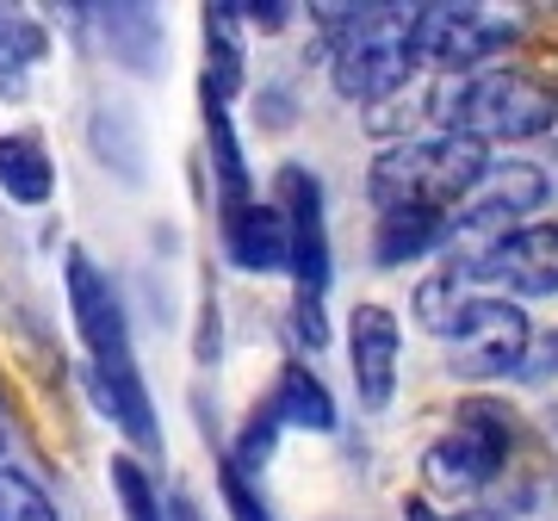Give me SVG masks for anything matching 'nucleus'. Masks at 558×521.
<instances>
[{"label":"nucleus","instance_id":"10","mask_svg":"<svg viewBox=\"0 0 558 521\" xmlns=\"http://www.w3.org/2000/svg\"><path fill=\"white\" fill-rule=\"evenodd\" d=\"M546 193H553V181L539 174L534 161H490V174L447 211V249H459V242L478 249V242L527 223V211H539Z\"/></svg>","mask_w":558,"mask_h":521},{"label":"nucleus","instance_id":"13","mask_svg":"<svg viewBox=\"0 0 558 521\" xmlns=\"http://www.w3.org/2000/svg\"><path fill=\"white\" fill-rule=\"evenodd\" d=\"M199 124H205V156H211V186H218V218H230V211L255 199V174H248V156H242L236 112H230V100L199 87Z\"/></svg>","mask_w":558,"mask_h":521},{"label":"nucleus","instance_id":"24","mask_svg":"<svg viewBox=\"0 0 558 521\" xmlns=\"http://www.w3.org/2000/svg\"><path fill=\"white\" fill-rule=\"evenodd\" d=\"M236 20H242V32H260V38H279L286 25L299 20V7H292V0H242V7H236Z\"/></svg>","mask_w":558,"mask_h":521},{"label":"nucleus","instance_id":"3","mask_svg":"<svg viewBox=\"0 0 558 521\" xmlns=\"http://www.w3.org/2000/svg\"><path fill=\"white\" fill-rule=\"evenodd\" d=\"M428 119L447 137L490 143H534L558 124V94L521 69H478V75H440L428 94Z\"/></svg>","mask_w":558,"mask_h":521},{"label":"nucleus","instance_id":"17","mask_svg":"<svg viewBox=\"0 0 558 521\" xmlns=\"http://www.w3.org/2000/svg\"><path fill=\"white\" fill-rule=\"evenodd\" d=\"M0 193L13 205H25V211L57 199V161H50V149L38 137H25V131L0 137Z\"/></svg>","mask_w":558,"mask_h":521},{"label":"nucleus","instance_id":"12","mask_svg":"<svg viewBox=\"0 0 558 521\" xmlns=\"http://www.w3.org/2000/svg\"><path fill=\"white\" fill-rule=\"evenodd\" d=\"M218 242H223V260L236 274H286V218L274 211V199H248L242 211L218 218Z\"/></svg>","mask_w":558,"mask_h":521},{"label":"nucleus","instance_id":"19","mask_svg":"<svg viewBox=\"0 0 558 521\" xmlns=\"http://www.w3.org/2000/svg\"><path fill=\"white\" fill-rule=\"evenodd\" d=\"M447 249V218L440 211H379L373 230V267H403V260H428Z\"/></svg>","mask_w":558,"mask_h":521},{"label":"nucleus","instance_id":"5","mask_svg":"<svg viewBox=\"0 0 558 521\" xmlns=\"http://www.w3.org/2000/svg\"><path fill=\"white\" fill-rule=\"evenodd\" d=\"M490 174V149L465 137H447V131H428V137H398L385 143L373 168H366V199L379 211H453L472 186Z\"/></svg>","mask_w":558,"mask_h":521},{"label":"nucleus","instance_id":"26","mask_svg":"<svg viewBox=\"0 0 558 521\" xmlns=\"http://www.w3.org/2000/svg\"><path fill=\"white\" fill-rule=\"evenodd\" d=\"M553 373H558V336H546V341H527V354H521L515 379H553Z\"/></svg>","mask_w":558,"mask_h":521},{"label":"nucleus","instance_id":"20","mask_svg":"<svg viewBox=\"0 0 558 521\" xmlns=\"http://www.w3.org/2000/svg\"><path fill=\"white\" fill-rule=\"evenodd\" d=\"M106 484H112V502H119L124 521H168V497H161V484L149 478V465L137 453H112Z\"/></svg>","mask_w":558,"mask_h":521},{"label":"nucleus","instance_id":"14","mask_svg":"<svg viewBox=\"0 0 558 521\" xmlns=\"http://www.w3.org/2000/svg\"><path fill=\"white\" fill-rule=\"evenodd\" d=\"M267 410H274L279 428H299V435H336L341 428V410H336V391L323 385L317 366L304 361H286L274 373V391H267Z\"/></svg>","mask_w":558,"mask_h":521},{"label":"nucleus","instance_id":"21","mask_svg":"<svg viewBox=\"0 0 558 521\" xmlns=\"http://www.w3.org/2000/svg\"><path fill=\"white\" fill-rule=\"evenodd\" d=\"M94 149L106 156V168L119 161L124 181H143V137H137V119H131V112L106 106L100 119H94Z\"/></svg>","mask_w":558,"mask_h":521},{"label":"nucleus","instance_id":"8","mask_svg":"<svg viewBox=\"0 0 558 521\" xmlns=\"http://www.w3.org/2000/svg\"><path fill=\"white\" fill-rule=\"evenodd\" d=\"M515 38H521V20L497 13V7H447V0L416 7V57L435 75H478Z\"/></svg>","mask_w":558,"mask_h":521},{"label":"nucleus","instance_id":"16","mask_svg":"<svg viewBox=\"0 0 558 521\" xmlns=\"http://www.w3.org/2000/svg\"><path fill=\"white\" fill-rule=\"evenodd\" d=\"M205 20V75L199 87L205 94H218V100H236L242 81H248V50H242V20H236V0H211V7H199Z\"/></svg>","mask_w":558,"mask_h":521},{"label":"nucleus","instance_id":"28","mask_svg":"<svg viewBox=\"0 0 558 521\" xmlns=\"http://www.w3.org/2000/svg\"><path fill=\"white\" fill-rule=\"evenodd\" d=\"M168 521H205V509L186 497V490H174V497H168Z\"/></svg>","mask_w":558,"mask_h":521},{"label":"nucleus","instance_id":"7","mask_svg":"<svg viewBox=\"0 0 558 521\" xmlns=\"http://www.w3.org/2000/svg\"><path fill=\"white\" fill-rule=\"evenodd\" d=\"M440 267L465 292H484V299H558V218L515 223L478 249H453V260H440Z\"/></svg>","mask_w":558,"mask_h":521},{"label":"nucleus","instance_id":"6","mask_svg":"<svg viewBox=\"0 0 558 521\" xmlns=\"http://www.w3.org/2000/svg\"><path fill=\"white\" fill-rule=\"evenodd\" d=\"M515 416L502 398H459L453 422L440 428L422 453V484L447 502H472L509 472L515 460Z\"/></svg>","mask_w":558,"mask_h":521},{"label":"nucleus","instance_id":"9","mask_svg":"<svg viewBox=\"0 0 558 521\" xmlns=\"http://www.w3.org/2000/svg\"><path fill=\"white\" fill-rule=\"evenodd\" d=\"M447 354H453L459 379H515L521 354L534 341V323H527V304L509 299H484V292H465L447 323Z\"/></svg>","mask_w":558,"mask_h":521},{"label":"nucleus","instance_id":"2","mask_svg":"<svg viewBox=\"0 0 558 521\" xmlns=\"http://www.w3.org/2000/svg\"><path fill=\"white\" fill-rule=\"evenodd\" d=\"M329 32V81L348 106H385L422 75L416 7H317Z\"/></svg>","mask_w":558,"mask_h":521},{"label":"nucleus","instance_id":"27","mask_svg":"<svg viewBox=\"0 0 558 521\" xmlns=\"http://www.w3.org/2000/svg\"><path fill=\"white\" fill-rule=\"evenodd\" d=\"M403 521H502V516H484V509H435L428 497H410L403 502Z\"/></svg>","mask_w":558,"mask_h":521},{"label":"nucleus","instance_id":"15","mask_svg":"<svg viewBox=\"0 0 558 521\" xmlns=\"http://www.w3.org/2000/svg\"><path fill=\"white\" fill-rule=\"evenodd\" d=\"M94 20H100L106 32V50L131 69V75H161L168 69V32H161V20L149 13V7H87Z\"/></svg>","mask_w":558,"mask_h":521},{"label":"nucleus","instance_id":"25","mask_svg":"<svg viewBox=\"0 0 558 521\" xmlns=\"http://www.w3.org/2000/svg\"><path fill=\"white\" fill-rule=\"evenodd\" d=\"M218 354H223V317H218V299L205 292L199 299V329H193V361L218 366Z\"/></svg>","mask_w":558,"mask_h":521},{"label":"nucleus","instance_id":"4","mask_svg":"<svg viewBox=\"0 0 558 521\" xmlns=\"http://www.w3.org/2000/svg\"><path fill=\"white\" fill-rule=\"evenodd\" d=\"M274 211L286 218V274H292V336L317 354L329 341V280H336V249H329V211L323 181L304 161H279L274 174Z\"/></svg>","mask_w":558,"mask_h":521},{"label":"nucleus","instance_id":"22","mask_svg":"<svg viewBox=\"0 0 558 521\" xmlns=\"http://www.w3.org/2000/svg\"><path fill=\"white\" fill-rule=\"evenodd\" d=\"M0 521H62L50 490H44L25 465H7L0 460Z\"/></svg>","mask_w":558,"mask_h":521},{"label":"nucleus","instance_id":"1","mask_svg":"<svg viewBox=\"0 0 558 521\" xmlns=\"http://www.w3.org/2000/svg\"><path fill=\"white\" fill-rule=\"evenodd\" d=\"M62 292H69V317H75L81 354H87V385H94L100 416L131 441L137 460L143 453H161V416H156V398H149V379H143V366H137L124 299H119V286H112V274L81 242L62 255Z\"/></svg>","mask_w":558,"mask_h":521},{"label":"nucleus","instance_id":"18","mask_svg":"<svg viewBox=\"0 0 558 521\" xmlns=\"http://www.w3.org/2000/svg\"><path fill=\"white\" fill-rule=\"evenodd\" d=\"M44 62H50V32H44V20L0 7V100L7 106L25 100L32 94V75H38Z\"/></svg>","mask_w":558,"mask_h":521},{"label":"nucleus","instance_id":"11","mask_svg":"<svg viewBox=\"0 0 558 521\" xmlns=\"http://www.w3.org/2000/svg\"><path fill=\"white\" fill-rule=\"evenodd\" d=\"M403 373V323L391 304H354L348 311V379H354L360 410H391Z\"/></svg>","mask_w":558,"mask_h":521},{"label":"nucleus","instance_id":"23","mask_svg":"<svg viewBox=\"0 0 558 521\" xmlns=\"http://www.w3.org/2000/svg\"><path fill=\"white\" fill-rule=\"evenodd\" d=\"M218 497H223V509H230V521H279L274 502H267V490H260L242 465L223 460V453H218Z\"/></svg>","mask_w":558,"mask_h":521}]
</instances>
